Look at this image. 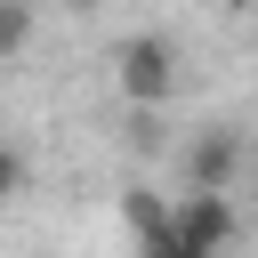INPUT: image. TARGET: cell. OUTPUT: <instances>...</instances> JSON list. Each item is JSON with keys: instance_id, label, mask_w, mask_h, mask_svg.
<instances>
[{"instance_id": "cell-1", "label": "cell", "mask_w": 258, "mask_h": 258, "mask_svg": "<svg viewBox=\"0 0 258 258\" xmlns=\"http://www.w3.org/2000/svg\"><path fill=\"white\" fill-rule=\"evenodd\" d=\"M113 89H121L137 113L169 105V97H177V40H169V32H129V40L113 48Z\"/></svg>"}, {"instance_id": "cell-2", "label": "cell", "mask_w": 258, "mask_h": 258, "mask_svg": "<svg viewBox=\"0 0 258 258\" xmlns=\"http://www.w3.org/2000/svg\"><path fill=\"white\" fill-rule=\"evenodd\" d=\"M234 234H242L234 194H218V185H185V194H177V242H169V258H210V250H226Z\"/></svg>"}, {"instance_id": "cell-3", "label": "cell", "mask_w": 258, "mask_h": 258, "mask_svg": "<svg viewBox=\"0 0 258 258\" xmlns=\"http://www.w3.org/2000/svg\"><path fill=\"white\" fill-rule=\"evenodd\" d=\"M242 169H250V145H242V129H234V121L194 129V137H185V153H177V177H185V185H218V194H234V185H242Z\"/></svg>"}, {"instance_id": "cell-4", "label": "cell", "mask_w": 258, "mask_h": 258, "mask_svg": "<svg viewBox=\"0 0 258 258\" xmlns=\"http://www.w3.org/2000/svg\"><path fill=\"white\" fill-rule=\"evenodd\" d=\"M121 226H129L145 250H161V258H169V242H177V210H161V194H121Z\"/></svg>"}, {"instance_id": "cell-5", "label": "cell", "mask_w": 258, "mask_h": 258, "mask_svg": "<svg viewBox=\"0 0 258 258\" xmlns=\"http://www.w3.org/2000/svg\"><path fill=\"white\" fill-rule=\"evenodd\" d=\"M32 32H40V8L32 0H0V64H16L32 48Z\"/></svg>"}, {"instance_id": "cell-6", "label": "cell", "mask_w": 258, "mask_h": 258, "mask_svg": "<svg viewBox=\"0 0 258 258\" xmlns=\"http://www.w3.org/2000/svg\"><path fill=\"white\" fill-rule=\"evenodd\" d=\"M24 169H32V161H24V145H8V137H0V210L24 194Z\"/></svg>"}, {"instance_id": "cell-7", "label": "cell", "mask_w": 258, "mask_h": 258, "mask_svg": "<svg viewBox=\"0 0 258 258\" xmlns=\"http://www.w3.org/2000/svg\"><path fill=\"white\" fill-rule=\"evenodd\" d=\"M64 8H97V0H64Z\"/></svg>"}]
</instances>
